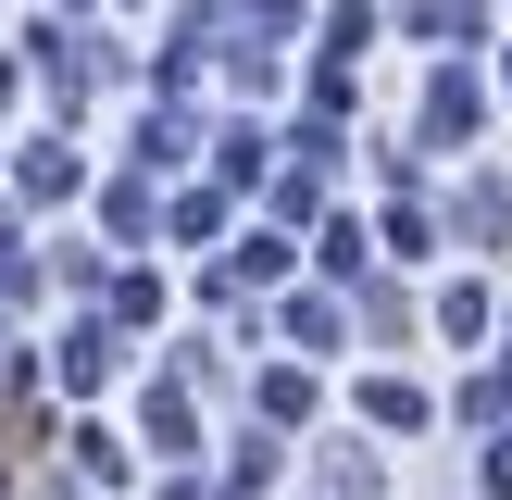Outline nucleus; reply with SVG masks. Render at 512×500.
I'll list each match as a JSON object with an SVG mask.
<instances>
[]
</instances>
